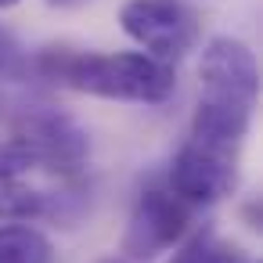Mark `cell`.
Wrapping results in <instances>:
<instances>
[{
    "label": "cell",
    "instance_id": "1",
    "mask_svg": "<svg viewBox=\"0 0 263 263\" xmlns=\"http://www.w3.org/2000/svg\"><path fill=\"white\" fill-rule=\"evenodd\" d=\"M33 76L62 90L130 105H162L177 90V69L144 51H83L51 44L33 54Z\"/></svg>",
    "mask_w": 263,
    "mask_h": 263
},
{
    "label": "cell",
    "instance_id": "2",
    "mask_svg": "<svg viewBox=\"0 0 263 263\" xmlns=\"http://www.w3.org/2000/svg\"><path fill=\"white\" fill-rule=\"evenodd\" d=\"M90 162V134L62 108H26L8 137L0 141V173L29 180L47 173L51 180H80Z\"/></svg>",
    "mask_w": 263,
    "mask_h": 263
},
{
    "label": "cell",
    "instance_id": "3",
    "mask_svg": "<svg viewBox=\"0 0 263 263\" xmlns=\"http://www.w3.org/2000/svg\"><path fill=\"white\" fill-rule=\"evenodd\" d=\"M119 26L148 58L166 65L187 58L202 40V15L187 0H126Z\"/></svg>",
    "mask_w": 263,
    "mask_h": 263
},
{
    "label": "cell",
    "instance_id": "4",
    "mask_svg": "<svg viewBox=\"0 0 263 263\" xmlns=\"http://www.w3.org/2000/svg\"><path fill=\"white\" fill-rule=\"evenodd\" d=\"M191 216H195V209L187 202H180L166 184H148L134 198V209L126 216V231L119 241L123 259L148 263L159 252L177 249L191 231Z\"/></svg>",
    "mask_w": 263,
    "mask_h": 263
},
{
    "label": "cell",
    "instance_id": "5",
    "mask_svg": "<svg viewBox=\"0 0 263 263\" xmlns=\"http://www.w3.org/2000/svg\"><path fill=\"white\" fill-rule=\"evenodd\" d=\"M166 187H170L180 202H187L191 209H198V205H216L220 198H227V195L238 187V159L184 141V144L177 148V155L170 159Z\"/></svg>",
    "mask_w": 263,
    "mask_h": 263
},
{
    "label": "cell",
    "instance_id": "6",
    "mask_svg": "<svg viewBox=\"0 0 263 263\" xmlns=\"http://www.w3.org/2000/svg\"><path fill=\"white\" fill-rule=\"evenodd\" d=\"M252 116H256V101H245V98H234V94H216V90H198V105L191 112L187 141L238 159V152L249 137Z\"/></svg>",
    "mask_w": 263,
    "mask_h": 263
},
{
    "label": "cell",
    "instance_id": "7",
    "mask_svg": "<svg viewBox=\"0 0 263 263\" xmlns=\"http://www.w3.org/2000/svg\"><path fill=\"white\" fill-rule=\"evenodd\" d=\"M83 209V177L54 180V187H36L0 173V223H33V220H69Z\"/></svg>",
    "mask_w": 263,
    "mask_h": 263
},
{
    "label": "cell",
    "instance_id": "8",
    "mask_svg": "<svg viewBox=\"0 0 263 263\" xmlns=\"http://www.w3.org/2000/svg\"><path fill=\"white\" fill-rule=\"evenodd\" d=\"M198 90L234 94L245 101H259V62L256 51L238 36H209L198 62Z\"/></svg>",
    "mask_w": 263,
    "mask_h": 263
},
{
    "label": "cell",
    "instance_id": "9",
    "mask_svg": "<svg viewBox=\"0 0 263 263\" xmlns=\"http://www.w3.org/2000/svg\"><path fill=\"white\" fill-rule=\"evenodd\" d=\"M54 245L33 223H0V263H51Z\"/></svg>",
    "mask_w": 263,
    "mask_h": 263
},
{
    "label": "cell",
    "instance_id": "10",
    "mask_svg": "<svg viewBox=\"0 0 263 263\" xmlns=\"http://www.w3.org/2000/svg\"><path fill=\"white\" fill-rule=\"evenodd\" d=\"M170 263H252V256L241 245L216 234L213 227H202V231H195L191 238H184L177 245Z\"/></svg>",
    "mask_w": 263,
    "mask_h": 263
},
{
    "label": "cell",
    "instance_id": "11",
    "mask_svg": "<svg viewBox=\"0 0 263 263\" xmlns=\"http://www.w3.org/2000/svg\"><path fill=\"white\" fill-rule=\"evenodd\" d=\"M29 76H33V54L11 29L0 26V83H26Z\"/></svg>",
    "mask_w": 263,
    "mask_h": 263
},
{
    "label": "cell",
    "instance_id": "12",
    "mask_svg": "<svg viewBox=\"0 0 263 263\" xmlns=\"http://www.w3.org/2000/svg\"><path fill=\"white\" fill-rule=\"evenodd\" d=\"M47 8H80V4H87V0H44Z\"/></svg>",
    "mask_w": 263,
    "mask_h": 263
},
{
    "label": "cell",
    "instance_id": "13",
    "mask_svg": "<svg viewBox=\"0 0 263 263\" xmlns=\"http://www.w3.org/2000/svg\"><path fill=\"white\" fill-rule=\"evenodd\" d=\"M22 0H0V11H8V8H18Z\"/></svg>",
    "mask_w": 263,
    "mask_h": 263
},
{
    "label": "cell",
    "instance_id": "14",
    "mask_svg": "<svg viewBox=\"0 0 263 263\" xmlns=\"http://www.w3.org/2000/svg\"><path fill=\"white\" fill-rule=\"evenodd\" d=\"M98 263H130V259H123V256H105V259H98Z\"/></svg>",
    "mask_w": 263,
    "mask_h": 263
},
{
    "label": "cell",
    "instance_id": "15",
    "mask_svg": "<svg viewBox=\"0 0 263 263\" xmlns=\"http://www.w3.org/2000/svg\"><path fill=\"white\" fill-rule=\"evenodd\" d=\"M0 119H4V98H0Z\"/></svg>",
    "mask_w": 263,
    "mask_h": 263
}]
</instances>
